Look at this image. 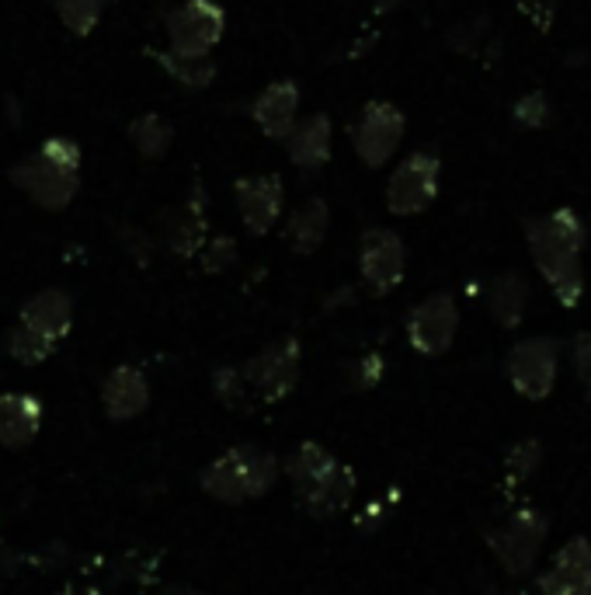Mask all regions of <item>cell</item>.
<instances>
[{
	"instance_id": "cell-5",
	"label": "cell",
	"mask_w": 591,
	"mask_h": 595,
	"mask_svg": "<svg viewBox=\"0 0 591 595\" xmlns=\"http://www.w3.org/2000/svg\"><path fill=\"white\" fill-rule=\"evenodd\" d=\"M404 132H407V118L393 101H365L355 115V123L348 126L355 157L365 167H373V172L390 164V157L400 150V143H404Z\"/></svg>"
},
{
	"instance_id": "cell-16",
	"label": "cell",
	"mask_w": 591,
	"mask_h": 595,
	"mask_svg": "<svg viewBox=\"0 0 591 595\" xmlns=\"http://www.w3.org/2000/svg\"><path fill=\"white\" fill-rule=\"evenodd\" d=\"M209 241V219H205V189L196 185L178 210L164 216V244L178 258H199V251Z\"/></svg>"
},
{
	"instance_id": "cell-34",
	"label": "cell",
	"mask_w": 591,
	"mask_h": 595,
	"mask_svg": "<svg viewBox=\"0 0 591 595\" xmlns=\"http://www.w3.org/2000/svg\"><path fill=\"white\" fill-rule=\"evenodd\" d=\"M400 4H404V0H376V14H387V11H393V8H400Z\"/></svg>"
},
{
	"instance_id": "cell-20",
	"label": "cell",
	"mask_w": 591,
	"mask_h": 595,
	"mask_svg": "<svg viewBox=\"0 0 591 595\" xmlns=\"http://www.w3.org/2000/svg\"><path fill=\"white\" fill-rule=\"evenodd\" d=\"M529 300H532V286L515 268L498 271V276L491 279V286H487V311H491L494 325L501 331H515L521 320H526Z\"/></svg>"
},
{
	"instance_id": "cell-22",
	"label": "cell",
	"mask_w": 591,
	"mask_h": 595,
	"mask_svg": "<svg viewBox=\"0 0 591 595\" xmlns=\"http://www.w3.org/2000/svg\"><path fill=\"white\" fill-rule=\"evenodd\" d=\"M330 230V210H327V202L324 199H306L300 210H296L289 216V224H286V244L292 254H313V251H320L324 244V237Z\"/></svg>"
},
{
	"instance_id": "cell-31",
	"label": "cell",
	"mask_w": 591,
	"mask_h": 595,
	"mask_svg": "<svg viewBox=\"0 0 591 595\" xmlns=\"http://www.w3.org/2000/svg\"><path fill=\"white\" fill-rule=\"evenodd\" d=\"M202 258V268L205 271H223L237 262V241L234 237H213V241H205V248L199 251Z\"/></svg>"
},
{
	"instance_id": "cell-19",
	"label": "cell",
	"mask_w": 591,
	"mask_h": 595,
	"mask_svg": "<svg viewBox=\"0 0 591 595\" xmlns=\"http://www.w3.org/2000/svg\"><path fill=\"white\" fill-rule=\"evenodd\" d=\"M101 404L112 421H133L147 412L150 404V383L136 366H115L101 383Z\"/></svg>"
},
{
	"instance_id": "cell-11",
	"label": "cell",
	"mask_w": 591,
	"mask_h": 595,
	"mask_svg": "<svg viewBox=\"0 0 591 595\" xmlns=\"http://www.w3.org/2000/svg\"><path fill=\"white\" fill-rule=\"evenodd\" d=\"M243 387L254 390L261 401H282L300 380V345L296 338H278L268 349H261L254 359L240 366Z\"/></svg>"
},
{
	"instance_id": "cell-3",
	"label": "cell",
	"mask_w": 591,
	"mask_h": 595,
	"mask_svg": "<svg viewBox=\"0 0 591 595\" xmlns=\"http://www.w3.org/2000/svg\"><path fill=\"white\" fill-rule=\"evenodd\" d=\"M282 478V460L275 453L240 442V446L219 453L213 464L202 470V491L223 505H243L251 498H265Z\"/></svg>"
},
{
	"instance_id": "cell-18",
	"label": "cell",
	"mask_w": 591,
	"mask_h": 595,
	"mask_svg": "<svg viewBox=\"0 0 591 595\" xmlns=\"http://www.w3.org/2000/svg\"><path fill=\"white\" fill-rule=\"evenodd\" d=\"M286 150L300 172H320L330 161V150H335V123H330V115L313 112L306 118H296L292 132L286 136Z\"/></svg>"
},
{
	"instance_id": "cell-32",
	"label": "cell",
	"mask_w": 591,
	"mask_h": 595,
	"mask_svg": "<svg viewBox=\"0 0 591 595\" xmlns=\"http://www.w3.org/2000/svg\"><path fill=\"white\" fill-rule=\"evenodd\" d=\"M487 18H477V22H469V25H456L449 31V46L456 49V53H463V56H477V42H480V36L487 31Z\"/></svg>"
},
{
	"instance_id": "cell-9",
	"label": "cell",
	"mask_w": 591,
	"mask_h": 595,
	"mask_svg": "<svg viewBox=\"0 0 591 595\" xmlns=\"http://www.w3.org/2000/svg\"><path fill=\"white\" fill-rule=\"evenodd\" d=\"M8 178H11V185H14L17 192H25L35 202V206H42L49 213L66 210L70 202L77 199V192H80V175L63 172V167L49 164L39 154V150H32L28 157L11 164Z\"/></svg>"
},
{
	"instance_id": "cell-12",
	"label": "cell",
	"mask_w": 591,
	"mask_h": 595,
	"mask_svg": "<svg viewBox=\"0 0 591 595\" xmlns=\"http://www.w3.org/2000/svg\"><path fill=\"white\" fill-rule=\"evenodd\" d=\"M460 334V307L452 293H431L407 314V342L417 355H445Z\"/></svg>"
},
{
	"instance_id": "cell-17",
	"label": "cell",
	"mask_w": 591,
	"mask_h": 595,
	"mask_svg": "<svg viewBox=\"0 0 591 595\" xmlns=\"http://www.w3.org/2000/svg\"><path fill=\"white\" fill-rule=\"evenodd\" d=\"M17 325H25L28 331L46 338V342L60 345L70 334V328H74V300H70L66 289L49 286L32 300H25L22 314H17Z\"/></svg>"
},
{
	"instance_id": "cell-13",
	"label": "cell",
	"mask_w": 591,
	"mask_h": 595,
	"mask_svg": "<svg viewBox=\"0 0 591 595\" xmlns=\"http://www.w3.org/2000/svg\"><path fill=\"white\" fill-rule=\"evenodd\" d=\"M234 199L240 224L251 237H265L275 230L282 219V202H286V185L278 175H254V178H237L234 181Z\"/></svg>"
},
{
	"instance_id": "cell-8",
	"label": "cell",
	"mask_w": 591,
	"mask_h": 595,
	"mask_svg": "<svg viewBox=\"0 0 591 595\" xmlns=\"http://www.w3.org/2000/svg\"><path fill=\"white\" fill-rule=\"evenodd\" d=\"M226 31V11L216 0H181L167 14V42L178 56H209Z\"/></svg>"
},
{
	"instance_id": "cell-4",
	"label": "cell",
	"mask_w": 591,
	"mask_h": 595,
	"mask_svg": "<svg viewBox=\"0 0 591 595\" xmlns=\"http://www.w3.org/2000/svg\"><path fill=\"white\" fill-rule=\"evenodd\" d=\"M546 533H550V519L539 512V508H518L498 530L487 533V547H491L494 560L504 571L512 578H521L536 568Z\"/></svg>"
},
{
	"instance_id": "cell-26",
	"label": "cell",
	"mask_w": 591,
	"mask_h": 595,
	"mask_svg": "<svg viewBox=\"0 0 591 595\" xmlns=\"http://www.w3.org/2000/svg\"><path fill=\"white\" fill-rule=\"evenodd\" d=\"M8 352L14 355L17 363L35 366V363L49 359V355L56 352V345L46 342V338H39L35 331H28L25 325H14V328H11V334H8Z\"/></svg>"
},
{
	"instance_id": "cell-25",
	"label": "cell",
	"mask_w": 591,
	"mask_h": 595,
	"mask_svg": "<svg viewBox=\"0 0 591 595\" xmlns=\"http://www.w3.org/2000/svg\"><path fill=\"white\" fill-rule=\"evenodd\" d=\"M52 8H56L60 22L66 25L70 36L87 39L101 25L104 0H52Z\"/></svg>"
},
{
	"instance_id": "cell-24",
	"label": "cell",
	"mask_w": 591,
	"mask_h": 595,
	"mask_svg": "<svg viewBox=\"0 0 591 595\" xmlns=\"http://www.w3.org/2000/svg\"><path fill=\"white\" fill-rule=\"evenodd\" d=\"M156 63L164 66L174 84H181L185 91H202L216 80V63L213 56H178V53H156Z\"/></svg>"
},
{
	"instance_id": "cell-7",
	"label": "cell",
	"mask_w": 591,
	"mask_h": 595,
	"mask_svg": "<svg viewBox=\"0 0 591 595\" xmlns=\"http://www.w3.org/2000/svg\"><path fill=\"white\" fill-rule=\"evenodd\" d=\"M442 161L431 150H414V154L397 164V172L387 181V210L393 216H422L439 199Z\"/></svg>"
},
{
	"instance_id": "cell-33",
	"label": "cell",
	"mask_w": 591,
	"mask_h": 595,
	"mask_svg": "<svg viewBox=\"0 0 591 595\" xmlns=\"http://www.w3.org/2000/svg\"><path fill=\"white\" fill-rule=\"evenodd\" d=\"M570 359L574 372H578V383L584 387V394L591 397V331H581L570 345Z\"/></svg>"
},
{
	"instance_id": "cell-21",
	"label": "cell",
	"mask_w": 591,
	"mask_h": 595,
	"mask_svg": "<svg viewBox=\"0 0 591 595\" xmlns=\"http://www.w3.org/2000/svg\"><path fill=\"white\" fill-rule=\"evenodd\" d=\"M42 429V404L32 394H4L0 397V446L25 450Z\"/></svg>"
},
{
	"instance_id": "cell-14",
	"label": "cell",
	"mask_w": 591,
	"mask_h": 595,
	"mask_svg": "<svg viewBox=\"0 0 591 595\" xmlns=\"http://www.w3.org/2000/svg\"><path fill=\"white\" fill-rule=\"evenodd\" d=\"M539 595H591V540L570 536L539 574Z\"/></svg>"
},
{
	"instance_id": "cell-30",
	"label": "cell",
	"mask_w": 591,
	"mask_h": 595,
	"mask_svg": "<svg viewBox=\"0 0 591 595\" xmlns=\"http://www.w3.org/2000/svg\"><path fill=\"white\" fill-rule=\"evenodd\" d=\"M515 8H518L521 18L539 31V36H550L556 11H561V0H515Z\"/></svg>"
},
{
	"instance_id": "cell-10",
	"label": "cell",
	"mask_w": 591,
	"mask_h": 595,
	"mask_svg": "<svg viewBox=\"0 0 591 595\" xmlns=\"http://www.w3.org/2000/svg\"><path fill=\"white\" fill-rule=\"evenodd\" d=\"M407 271V248L400 233L387 227H373L359 241V276L373 296H387L404 282Z\"/></svg>"
},
{
	"instance_id": "cell-2",
	"label": "cell",
	"mask_w": 591,
	"mask_h": 595,
	"mask_svg": "<svg viewBox=\"0 0 591 595\" xmlns=\"http://www.w3.org/2000/svg\"><path fill=\"white\" fill-rule=\"evenodd\" d=\"M282 473L289 478L296 498L306 505L313 516H338L352 505L355 495V473L335 460L317 442H303L289 460L282 464Z\"/></svg>"
},
{
	"instance_id": "cell-6",
	"label": "cell",
	"mask_w": 591,
	"mask_h": 595,
	"mask_svg": "<svg viewBox=\"0 0 591 595\" xmlns=\"http://www.w3.org/2000/svg\"><path fill=\"white\" fill-rule=\"evenodd\" d=\"M504 372L518 397L526 401H546L561 377V342L556 338H526L512 345Z\"/></svg>"
},
{
	"instance_id": "cell-23",
	"label": "cell",
	"mask_w": 591,
	"mask_h": 595,
	"mask_svg": "<svg viewBox=\"0 0 591 595\" xmlns=\"http://www.w3.org/2000/svg\"><path fill=\"white\" fill-rule=\"evenodd\" d=\"M126 136H129V143H133L136 154H143L150 161H161L167 150H171V143H174V126L167 123L164 115L147 112V115H136L133 118Z\"/></svg>"
},
{
	"instance_id": "cell-1",
	"label": "cell",
	"mask_w": 591,
	"mask_h": 595,
	"mask_svg": "<svg viewBox=\"0 0 591 595\" xmlns=\"http://www.w3.org/2000/svg\"><path fill=\"white\" fill-rule=\"evenodd\" d=\"M521 233L532 254V265L546 279L550 293L564 311H574L584 296V265L581 254L588 244L584 219L570 206H561L543 216L521 219Z\"/></svg>"
},
{
	"instance_id": "cell-15",
	"label": "cell",
	"mask_w": 591,
	"mask_h": 595,
	"mask_svg": "<svg viewBox=\"0 0 591 595\" xmlns=\"http://www.w3.org/2000/svg\"><path fill=\"white\" fill-rule=\"evenodd\" d=\"M251 118L265 140L286 143V136L292 132L296 118H300V84L289 80V77L272 80L268 88L254 98Z\"/></svg>"
},
{
	"instance_id": "cell-29",
	"label": "cell",
	"mask_w": 591,
	"mask_h": 595,
	"mask_svg": "<svg viewBox=\"0 0 591 595\" xmlns=\"http://www.w3.org/2000/svg\"><path fill=\"white\" fill-rule=\"evenodd\" d=\"M543 464V442L539 439H521L508 453V473L515 481H529L532 473Z\"/></svg>"
},
{
	"instance_id": "cell-27",
	"label": "cell",
	"mask_w": 591,
	"mask_h": 595,
	"mask_svg": "<svg viewBox=\"0 0 591 595\" xmlns=\"http://www.w3.org/2000/svg\"><path fill=\"white\" fill-rule=\"evenodd\" d=\"M550 98L543 91H529V94H521L515 105H512V123L518 129H546L550 126Z\"/></svg>"
},
{
	"instance_id": "cell-28",
	"label": "cell",
	"mask_w": 591,
	"mask_h": 595,
	"mask_svg": "<svg viewBox=\"0 0 591 595\" xmlns=\"http://www.w3.org/2000/svg\"><path fill=\"white\" fill-rule=\"evenodd\" d=\"M39 154H42L49 164L63 167V172L80 175L84 150H80V143H77V140H70V136H49V140H42V143H39Z\"/></svg>"
}]
</instances>
